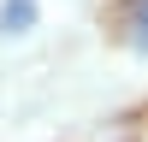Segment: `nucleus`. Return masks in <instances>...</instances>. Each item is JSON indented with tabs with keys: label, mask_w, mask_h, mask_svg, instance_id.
I'll use <instances>...</instances> for the list:
<instances>
[{
	"label": "nucleus",
	"mask_w": 148,
	"mask_h": 142,
	"mask_svg": "<svg viewBox=\"0 0 148 142\" xmlns=\"http://www.w3.org/2000/svg\"><path fill=\"white\" fill-rule=\"evenodd\" d=\"M130 30H136V47L148 53V0H136V6H130Z\"/></svg>",
	"instance_id": "2"
},
{
	"label": "nucleus",
	"mask_w": 148,
	"mask_h": 142,
	"mask_svg": "<svg viewBox=\"0 0 148 142\" xmlns=\"http://www.w3.org/2000/svg\"><path fill=\"white\" fill-rule=\"evenodd\" d=\"M30 12H36V0H6V12H0V30H6V36H18L24 24H30Z\"/></svg>",
	"instance_id": "1"
}]
</instances>
